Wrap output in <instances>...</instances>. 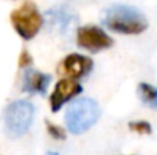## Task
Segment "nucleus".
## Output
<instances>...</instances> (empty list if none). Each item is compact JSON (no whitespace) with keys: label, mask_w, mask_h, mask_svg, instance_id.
Instances as JSON below:
<instances>
[{"label":"nucleus","mask_w":157,"mask_h":155,"mask_svg":"<svg viewBox=\"0 0 157 155\" xmlns=\"http://www.w3.org/2000/svg\"><path fill=\"white\" fill-rule=\"evenodd\" d=\"M35 108L29 101L20 99L6 105L3 111V131L9 138L25 135L34 122Z\"/></svg>","instance_id":"7ed1b4c3"},{"label":"nucleus","mask_w":157,"mask_h":155,"mask_svg":"<svg viewBox=\"0 0 157 155\" xmlns=\"http://www.w3.org/2000/svg\"><path fill=\"white\" fill-rule=\"evenodd\" d=\"M32 62H34V59H32L31 53L28 50H21L20 56H18V67L26 70V68H29L32 65Z\"/></svg>","instance_id":"ddd939ff"},{"label":"nucleus","mask_w":157,"mask_h":155,"mask_svg":"<svg viewBox=\"0 0 157 155\" xmlns=\"http://www.w3.org/2000/svg\"><path fill=\"white\" fill-rule=\"evenodd\" d=\"M76 44L87 52L98 53L113 46V38L102 28L95 24L81 26L76 31Z\"/></svg>","instance_id":"39448f33"},{"label":"nucleus","mask_w":157,"mask_h":155,"mask_svg":"<svg viewBox=\"0 0 157 155\" xmlns=\"http://www.w3.org/2000/svg\"><path fill=\"white\" fill-rule=\"evenodd\" d=\"M137 96L145 106L157 109V87L148 82H140L137 85Z\"/></svg>","instance_id":"1a4fd4ad"},{"label":"nucleus","mask_w":157,"mask_h":155,"mask_svg":"<svg viewBox=\"0 0 157 155\" xmlns=\"http://www.w3.org/2000/svg\"><path fill=\"white\" fill-rule=\"evenodd\" d=\"M58 70L66 78L79 81L89 76L90 72L93 70V59L81 53H70L61 61Z\"/></svg>","instance_id":"0eeeda50"},{"label":"nucleus","mask_w":157,"mask_h":155,"mask_svg":"<svg viewBox=\"0 0 157 155\" xmlns=\"http://www.w3.org/2000/svg\"><path fill=\"white\" fill-rule=\"evenodd\" d=\"M52 76L34 68H26L23 73L21 90L28 94H44L51 85Z\"/></svg>","instance_id":"6e6552de"},{"label":"nucleus","mask_w":157,"mask_h":155,"mask_svg":"<svg viewBox=\"0 0 157 155\" xmlns=\"http://www.w3.org/2000/svg\"><path fill=\"white\" fill-rule=\"evenodd\" d=\"M11 23L12 28L15 29V32L23 38V40H32L41 29L44 18L38 9V6L31 2L26 0L23 2L17 9H14L11 12Z\"/></svg>","instance_id":"20e7f679"},{"label":"nucleus","mask_w":157,"mask_h":155,"mask_svg":"<svg viewBox=\"0 0 157 155\" xmlns=\"http://www.w3.org/2000/svg\"><path fill=\"white\" fill-rule=\"evenodd\" d=\"M46 129H48L49 135H51L52 138H55V140H66V131H64L63 126L55 125L52 122L46 120Z\"/></svg>","instance_id":"f8f14e48"},{"label":"nucleus","mask_w":157,"mask_h":155,"mask_svg":"<svg viewBox=\"0 0 157 155\" xmlns=\"http://www.w3.org/2000/svg\"><path fill=\"white\" fill-rule=\"evenodd\" d=\"M48 17L51 20V24L53 28H58L59 31H64L66 28H69L70 21L73 20V15L69 14L67 11H64L63 8H55L52 11H49Z\"/></svg>","instance_id":"9d476101"},{"label":"nucleus","mask_w":157,"mask_h":155,"mask_svg":"<svg viewBox=\"0 0 157 155\" xmlns=\"http://www.w3.org/2000/svg\"><path fill=\"white\" fill-rule=\"evenodd\" d=\"M128 129L140 135H150L153 132V126L147 120H133L128 123Z\"/></svg>","instance_id":"9b49d317"},{"label":"nucleus","mask_w":157,"mask_h":155,"mask_svg":"<svg viewBox=\"0 0 157 155\" xmlns=\"http://www.w3.org/2000/svg\"><path fill=\"white\" fill-rule=\"evenodd\" d=\"M101 109L96 101L90 98H79L75 99L66 109L64 120L69 132L79 135L90 129L99 119Z\"/></svg>","instance_id":"f03ea898"},{"label":"nucleus","mask_w":157,"mask_h":155,"mask_svg":"<svg viewBox=\"0 0 157 155\" xmlns=\"http://www.w3.org/2000/svg\"><path fill=\"white\" fill-rule=\"evenodd\" d=\"M102 24L108 31L124 35H139L147 31L148 20L142 11L128 5H111L102 14Z\"/></svg>","instance_id":"f257e3e1"},{"label":"nucleus","mask_w":157,"mask_h":155,"mask_svg":"<svg viewBox=\"0 0 157 155\" xmlns=\"http://www.w3.org/2000/svg\"><path fill=\"white\" fill-rule=\"evenodd\" d=\"M81 93H82V85L76 79H70V78L59 79L49 98V105L52 113H58L63 108V105L70 102Z\"/></svg>","instance_id":"423d86ee"},{"label":"nucleus","mask_w":157,"mask_h":155,"mask_svg":"<svg viewBox=\"0 0 157 155\" xmlns=\"http://www.w3.org/2000/svg\"><path fill=\"white\" fill-rule=\"evenodd\" d=\"M46 155H59L58 152H53V151H51V152H46Z\"/></svg>","instance_id":"4468645a"}]
</instances>
